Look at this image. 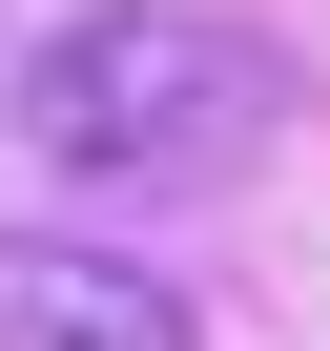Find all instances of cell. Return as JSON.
Here are the masks:
<instances>
[{
  "instance_id": "1",
  "label": "cell",
  "mask_w": 330,
  "mask_h": 351,
  "mask_svg": "<svg viewBox=\"0 0 330 351\" xmlns=\"http://www.w3.org/2000/svg\"><path fill=\"white\" fill-rule=\"evenodd\" d=\"M0 145H21L62 207H186V186H248V165L289 145V42H248L227 0H83V21L21 42Z\"/></svg>"
},
{
  "instance_id": "2",
  "label": "cell",
  "mask_w": 330,
  "mask_h": 351,
  "mask_svg": "<svg viewBox=\"0 0 330 351\" xmlns=\"http://www.w3.org/2000/svg\"><path fill=\"white\" fill-rule=\"evenodd\" d=\"M0 351H186V289L103 228H0Z\"/></svg>"
}]
</instances>
